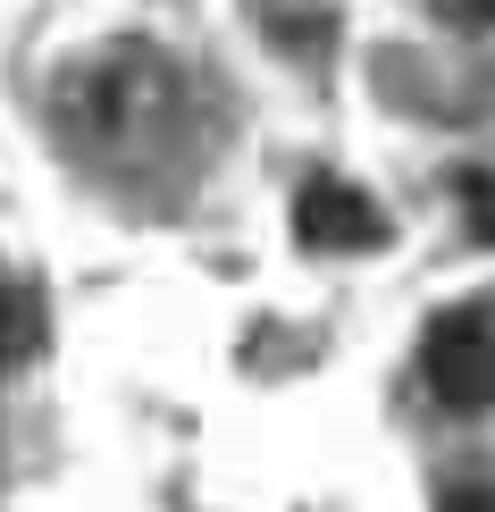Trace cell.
<instances>
[{"mask_svg": "<svg viewBox=\"0 0 495 512\" xmlns=\"http://www.w3.org/2000/svg\"><path fill=\"white\" fill-rule=\"evenodd\" d=\"M68 110L84 118L93 143H160L168 118L185 110V76L168 68V59H152V51L126 42V51L93 59V68L68 84Z\"/></svg>", "mask_w": 495, "mask_h": 512, "instance_id": "cell-1", "label": "cell"}, {"mask_svg": "<svg viewBox=\"0 0 495 512\" xmlns=\"http://www.w3.org/2000/svg\"><path fill=\"white\" fill-rule=\"evenodd\" d=\"M420 370H428V387H437V403H454V412L487 403L495 395V311L487 303L445 311L437 328H428V345H420Z\"/></svg>", "mask_w": 495, "mask_h": 512, "instance_id": "cell-2", "label": "cell"}, {"mask_svg": "<svg viewBox=\"0 0 495 512\" xmlns=\"http://www.w3.org/2000/svg\"><path fill=\"white\" fill-rule=\"evenodd\" d=\"M294 236L311 252H370V244H386V210L344 177H311L303 202H294Z\"/></svg>", "mask_w": 495, "mask_h": 512, "instance_id": "cell-3", "label": "cell"}, {"mask_svg": "<svg viewBox=\"0 0 495 512\" xmlns=\"http://www.w3.org/2000/svg\"><path fill=\"white\" fill-rule=\"evenodd\" d=\"M42 294L26 286V277H0V370H17V361L42 353Z\"/></svg>", "mask_w": 495, "mask_h": 512, "instance_id": "cell-4", "label": "cell"}, {"mask_svg": "<svg viewBox=\"0 0 495 512\" xmlns=\"http://www.w3.org/2000/svg\"><path fill=\"white\" fill-rule=\"evenodd\" d=\"M462 210H470V227L495 244V168H487V177H462Z\"/></svg>", "mask_w": 495, "mask_h": 512, "instance_id": "cell-5", "label": "cell"}, {"mask_svg": "<svg viewBox=\"0 0 495 512\" xmlns=\"http://www.w3.org/2000/svg\"><path fill=\"white\" fill-rule=\"evenodd\" d=\"M445 17H454L462 34H487L495 26V0H445Z\"/></svg>", "mask_w": 495, "mask_h": 512, "instance_id": "cell-6", "label": "cell"}, {"mask_svg": "<svg viewBox=\"0 0 495 512\" xmlns=\"http://www.w3.org/2000/svg\"><path fill=\"white\" fill-rule=\"evenodd\" d=\"M445 512H495V496H479V487H462V496H445Z\"/></svg>", "mask_w": 495, "mask_h": 512, "instance_id": "cell-7", "label": "cell"}]
</instances>
